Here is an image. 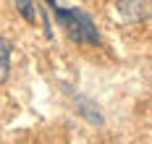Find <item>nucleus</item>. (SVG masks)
I'll return each mask as SVG.
<instances>
[{
    "instance_id": "2",
    "label": "nucleus",
    "mask_w": 152,
    "mask_h": 144,
    "mask_svg": "<svg viewBox=\"0 0 152 144\" xmlns=\"http://www.w3.org/2000/svg\"><path fill=\"white\" fill-rule=\"evenodd\" d=\"M115 11L123 21H139V18L150 16V5L147 0H118L115 3Z\"/></svg>"
},
{
    "instance_id": "1",
    "label": "nucleus",
    "mask_w": 152,
    "mask_h": 144,
    "mask_svg": "<svg viewBox=\"0 0 152 144\" xmlns=\"http://www.w3.org/2000/svg\"><path fill=\"white\" fill-rule=\"evenodd\" d=\"M50 11L55 21L61 24V29L66 32V37L76 42V45H100V32L94 26V21L87 11L81 8H63L58 0H47Z\"/></svg>"
},
{
    "instance_id": "4",
    "label": "nucleus",
    "mask_w": 152,
    "mask_h": 144,
    "mask_svg": "<svg viewBox=\"0 0 152 144\" xmlns=\"http://www.w3.org/2000/svg\"><path fill=\"white\" fill-rule=\"evenodd\" d=\"M13 5H16V11L21 13V18L24 21H29V24H34L37 21V3L34 0H13Z\"/></svg>"
},
{
    "instance_id": "3",
    "label": "nucleus",
    "mask_w": 152,
    "mask_h": 144,
    "mask_svg": "<svg viewBox=\"0 0 152 144\" xmlns=\"http://www.w3.org/2000/svg\"><path fill=\"white\" fill-rule=\"evenodd\" d=\"M11 73V42L0 34V84Z\"/></svg>"
}]
</instances>
